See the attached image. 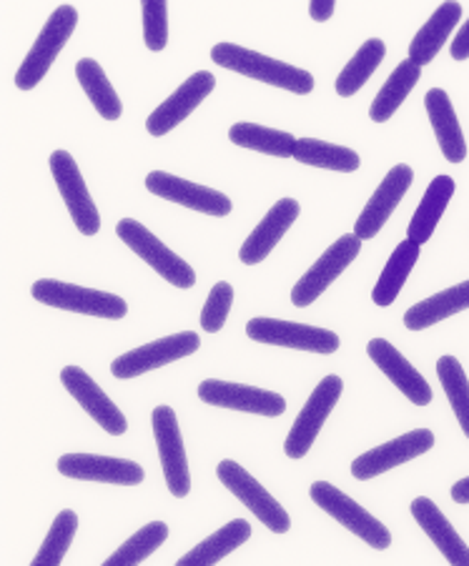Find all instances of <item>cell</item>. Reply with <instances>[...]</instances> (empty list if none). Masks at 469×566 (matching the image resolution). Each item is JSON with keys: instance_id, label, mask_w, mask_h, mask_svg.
Segmentation results:
<instances>
[{"instance_id": "603a6c76", "label": "cell", "mask_w": 469, "mask_h": 566, "mask_svg": "<svg viewBox=\"0 0 469 566\" xmlns=\"http://www.w3.org/2000/svg\"><path fill=\"white\" fill-rule=\"evenodd\" d=\"M425 108L429 113V124L435 128L439 148H442V156L449 164H462L467 158V140L462 128H459L452 101L442 88H431L425 96Z\"/></svg>"}, {"instance_id": "83f0119b", "label": "cell", "mask_w": 469, "mask_h": 566, "mask_svg": "<svg viewBox=\"0 0 469 566\" xmlns=\"http://www.w3.org/2000/svg\"><path fill=\"white\" fill-rule=\"evenodd\" d=\"M419 78H421L419 65L411 63L409 59L402 61L387 78V83H384L382 91L377 93V98L372 101L369 116L374 124H384V120H389L402 103L407 101V96L411 93V88L417 86Z\"/></svg>"}, {"instance_id": "4316f807", "label": "cell", "mask_w": 469, "mask_h": 566, "mask_svg": "<svg viewBox=\"0 0 469 566\" xmlns=\"http://www.w3.org/2000/svg\"><path fill=\"white\" fill-rule=\"evenodd\" d=\"M251 536V524L247 518H233L227 526H221L219 532H213L209 539H204L199 546H194L189 554H184L178 564L181 566H209L219 564L223 556H229L233 549H239L241 544H247Z\"/></svg>"}, {"instance_id": "ffe728a7", "label": "cell", "mask_w": 469, "mask_h": 566, "mask_svg": "<svg viewBox=\"0 0 469 566\" xmlns=\"http://www.w3.org/2000/svg\"><path fill=\"white\" fill-rule=\"evenodd\" d=\"M367 354L411 403H417V407H427L431 401V389L427 379L387 342V338H372L367 344Z\"/></svg>"}, {"instance_id": "6da1fadb", "label": "cell", "mask_w": 469, "mask_h": 566, "mask_svg": "<svg viewBox=\"0 0 469 566\" xmlns=\"http://www.w3.org/2000/svg\"><path fill=\"white\" fill-rule=\"evenodd\" d=\"M211 59L213 63H219L221 69L249 75V78L269 83V86L286 88L292 93H299V96H306V93L314 91V75L309 71L294 69V65L269 59V55L249 51L237 43H216L211 49Z\"/></svg>"}, {"instance_id": "2e32d148", "label": "cell", "mask_w": 469, "mask_h": 566, "mask_svg": "<svg viewBox=\"0 0 469 566\" xmlns=\"http://www.w3.org/2000/svg\"><path fill=\"white\" fill-rule=\"evenodd\" d=\"M146 188L154 196H161L166 201L186 206V209L209 213V216H229L231 213V201L229 196H223L221 191H213V188H206L199 184L184 181V178L164 174V171H154L146 176Z\"/></svg>"}, {"instance_id": "d4e9b609", "label": "cell", "mask_w": 469, "mask_h": 566, "mask_svg": "<svg viewBox=\"0 0 469 566\" xmlns=\"http://www.w3.org/2000/svg\"><path fill=\"white\" fill-rule=\"evenodd\" d=\"M455 196V181L449 176H437L435 181L429 184L425 198H421L419 209L415 211L409 221V229H407V239L411 243H421L429 241V235L435 233L439 219H442L445 211H447V203L452 201Z\"/></svg>"}, {"instance_id": "5b68a950", "label": "cell", "mask_w": 469, "mask_h": 566, "mask_svg": "<svg viewBox=\"0 0 469 566\" xmlns=\"http://www.w3.org/2000/svg\"><path fill=\"white\" fill-rule=\"evenodd\" d=\"M309 494H312L314 504L322 509V512L334 516L336 522L346 526V530L359 536V539H364L369 546H374V549H387L392 544V534L387 526H384L379 518H374L367 509L356 504L354 499L340 492L334 484H330V481H316Z\"/></svg>"}, {"instance_id": "277c9868", "label": "cell", "mask_w": 469, "mask_h": 566, "mask_svg": "<svg viewBox=\"0 0 469 566\" xmlns=\"http://www.w3.org/2000/svg\"><path fill=\"white\" fill-rule=\"evenodd\" d=\"M216 476L221 479V484L229 489V492L239 499V502L254 514L261 524L267 526L269 532L274 534H286L289 526H292V518H289L286 509L281 506L274 496H271L259 481L249 474L247 469L237 461L223 459L219 467H216Z\"/></svg>"}, {"instance_id": "ab89813d", "label": "cell", "mask_w": 469, "mask_h": 566, "mask_svg": "<svg viewBox=\"0 0 469 566\" xmlns=\"http://www.w3.org/2000/svg\"><path fill=\"white\" fill-rule=\"evenodd\" d=\"M309 13H312L314 21H330L334 15V3L332 0H316V3L309 6Z\"/></svg>"}, {"instance_id": "d590c367", "label": "cell", "mask_w": 469, "mask_h": 566, "mask_svg": "<svg viewBox=\"0 0 469 566\" xmlns=\"http://www.w3.org/2000/svg\"><path fill=\"white\" fill-rule=\"evenodd\" d=\"M76 530H79L76 512L65 509V512L55 516V522L49 530V536H45L41 552L33 556V564L35 566H41V564L59 566V564H63V556H65V552H69L73 536H76Z\"/></svg>"}, {"instance_id": "8d00e7d4", "label": "cell", "mask_w": 469, "mask_h": 566, "mask_svg": "<svg viewBox=\"0 0 469 566\" xmlns=\"http://www.w3.org/2000/svg\"><path fill=\"white\" fill-rule=\"evenodd\" d=\"M231 304H233L231 283L219 281L211 289V294H209V298H206L204 311H201V328L206 334L221 332L223 324H227V318H229Z\"/></svg>"}, {"instance_id": "9a60e30c", "label": "cell", "mask_w": 469, "mask_h": 566, "mask_svg": "<svg viewBox=\"0 0 469 566\" xmlns=\"http://www.w3.org/2000/svg\"><path fill=\"white\" fill-rule=\"evenodd\" d=\"M411 181H415V171L409 166L399 164L394 166L392 171L384 176V181L379 184L377 191L369 198V203L364 206V211L359 213V219L354 223V235L362 241H369L377 235L384 223H387L389 216L397 209L402 198L409 191Z\"/></svg>"}, {"instance_id": "74e56055", "label": "cell", "mask_w": 469, "mask_h": 566, "mask_svg": "<svg viewBox=\"0 0 469 566\" xmlns=\"http://www.w3.org/2000/svg\"><path fill=\"white\" fill-rule=\"evenodd\" d=\"M144 11V41L148 51H164L168 43V8L161 0H146L140 3Z\"/></svg>"}, {"instance_id": "cb8c5ba5", "label": "cell", "mask_w": 469, "mask_h": 566, "mask_svg": "<svg viewBox=\"0 0 469 566\" xmlns=\"http://www.w3.org/2000/svg\"><path fill=\"white\" fill-rule=\"evenodd\" d=\"M462 18V6L459 3H442L431 13L429 21L419 28L415 41L409 43V61L417 63L419 69L437 59V53L442 51L449 33L455 31V25Z\"/></svg>"}, {"instance_id": "9c48e42d", "label": "cell", "mask_w": 469, "mask_h": 566, "mask_svg": "<svg viewBox=\"0 0 469 566\" xmlns=\"http://www.w3.org/2000/svg\"><path fill=\"white\" fill-rule=\"evenodd\" d=\"M359 249L362 239H356L354 233H346L340 241L332 243V247L322 253V259H319L292 289V304L299 308L314 304V301L330 289V283L340 279L344 269L359 256Z\"/></svg>"}, {"instance_id": "484cf974", "label": "cell", "mask_w": 469, "mask_h": 566, "mask_svg": "<svg viewBox=\"0 0 469 566\" xmlns=\"http://www.w3.org/2000/svg\"><path fill=\"white\" fill-rule=\"evenodd\" d=\"M465 308H469V281L457 283V286L442 291V294L429 296L421 304L411 306L405 314V326L409 332H421V328L435 326Z\"/></svg>"}, {"instance_id": "7a4b0ae2", "label": "cell", "mask_w": 469, "mask_h": 566, "mask_svg": "<svg viewBox=\"0 0 469 566\" xmlns=\"http://www.w3.org/2000/svg\"><path fill=\"white\" fill-rule=\"evenodd\" d=\"M79 11L73 6H59L49 18V23L43 25L41 35L35 38L33 49L28 51L25 61L15 73V86L21 91H31L43 81V75L55 61V55L63 51V45L69 43V38L76 31Z\"/></svg>"}, {"instance_id": "836d02e7", "label": "cell", "mask_w": 469, "mask_h": 566, "mask_svg": "<svg viewBox=\"0 0 469 566\" xmlns=\"http://www.w3.org/2000/svg\"><path fill=\"white\" fill-rule=\"evenodd\" d=\"M437 376L439 381H442V389L449 403H452L459 427H462L465 437L469 439V381L462 364H459L455 356H442L437 361Z\"/></svg>"}, {"instance_id": "f35d334b", "label": "cell", "mask_w": 469, "mask_h": 566, "mask_svg": "<svg viewBox=\"0 0 469 566\" xmlns=\"http://www.w3.org/2000/svg\"><path fill=\"white\" fill-rule=\"evenodd\" d=\"M452 59L455 61L469 59V21L462 28H459V33L452 41Z\"/></svg>"}, {"instance_id": "4dcf8cb0", "label": "cell", "mask_w": 469, "mask_h": 566, "mask_svg": "<svg viewBox=\"0 0 469 566\" xmlns=\"http://www.w3.org/2000/svg\"><path fill=\"white\" fill-rule=\"evenodd\" d=\"M387 55V45L379 38H369L359 51L354 53V59L344 65V71L336 78V93L342 98H350L354 93L364 88V83L372 78V73L379 69V63Z\"/></svg>"}, {"instance_id": "8992f818", "label": "cell", "mask_w": 469, "mask_h": 566, "mask_svg": "<svg viewBox=\"0 0 469 566\" xmlns=\"http://www.w3.org/2000/svg\"><path fill=\"white\" fill-rule=\"evenodd\" d=\"M118 239L128 243V249L136 253V256L144 259L148 266H152L158 276H164L168 283H174L176 289H191L196 283L194 269L184 259H178L176 253L156 239V235L146 229L144 223L134 219H124L116 226Z\"/></svg>"}, {"instance_id": "8fae6325", "label": "cell", "mask_w": 469, "mask_h": 566, "mask_svg": "<svg viewBox=\"0 0 469 566\" xmlns=\"http://www.w3.org/2000/svg\"><path fill=\"white\" fill-rule=\"evenodd\" d=\"M51 174L55 178V186H59L65 206H69L73 223L79 226V231L83 235H96L101 229V216L88 193V186L79 171L76 160H73L69 150H55L51 156Z\"/></svg>"}, {"instance_id": "5bb4252c", "label": "cell", "mask_w": 469, "mask_h": 566, "mask_svg": "<svg viewBox=\"0 0 469 566\" xmlns=\"http://www.w3.org/2000/svg\"><path fill=\"white\" fill-rule=\"evenodd\" d=\"M435 447V433L429 429H415L405 433V437L394 439L389 443H382L377 449H369L367 454L354 459L352 474L359 481H369L374 476L384 474L399 464H407L409 459H417Z\"/></svg>"}, {"instance_id": "3957f363", "label": "cell", "mask_w": 469, "mask_h": 566, "mask_svg": "<svg viewBox=\"0 0 469 566\" xmlns=\"http://www.w3.org/2000/svg\"><path fill=\"white\" fill-rule=\"evenodd\" d=\"M31 294L35 301L45 306L76 311V314L98 316V318H124L126 316V301L106 291L76 286V283H63L55 279H41L33 283Z\"/></svg>"}, {"instance_id": "ba28073f", "label": "cell", "mask_w": 469, "mask_h": 566, "mask_svg": "<svg viewBox=\"0 0 469 566\" xmlns=\"http://www.w3.org/2000/svg\"><path fill=\"white\" fill-rule=\"evenodd\" d=\"M247 334L259 344L302 348V352L314 354H334L340 348V336L330 328L294 324V321L281 318H251L247 324Z\"/></svg>"}, {"instance_id": "ac0fdd59", "label": "cell", "mask_w": 469, "mask_h": 566, "mask_svg": "<svg viewBox=\"0 0 469 566\" xmlns=\"http://www.w3.org/2000/svg\"><path fill=\"white\" fill-rule=\"evenodd\" d=\"M216 88V78L209 71L194 73L189 81L181 83V88L171 93L161 106H158L146 120V128L152 136H164L168 130L184 124L189 113L199 108V103L209 98V93Z\"/></svg>"}, {"instance_id": "f1b7e54d", "label": "cell", "mask_w": 469, "mask_h": 566, "mask_svg": "<svg viewBox=\"0 0 469 566\" xmlns=\"http://www.w3.org/2000/svg\"><path fill=\"white\" fill-rule=\"evenodd\" d=\"M419 259V247L417 243H411L409 239L402 241L397 249L387 261V266H384L382 276L377 281V286L372 291V301L377 306H392L394 298L399 296L402 286H405L407 276L415 269V263Z\"/></svg>"}, {"instance_id": "e575fe53", "label": "cell", "mask_w": 469, "mask_h": 566, "mask_svg": "<svg viewBox=\"0 0 469 566\" xmlns=\"http://www.w3.org/2000/svg\"><path fill=\"white\" fill-rule=\"evenodd\" d=\"M168 539V524L154 522L146 524L144 530H138L126 544H121L118 549L108 556V566H128V564H140L148 559L158 546Z\"/></svg>"}, {"instance_id": "d6a6232c", "label": "cell", "mask_w": 469, "mask_h": 566, "mask_svg": "<svg viewBox=\"0 0 469 566\" xmlns=\"http://www.w3.org/2000/svg\"><path fill=\"white\" fill-rule=\"evenodd\" d=\"M229 138L241 148H251L259 150V154L277 158L294 156L296 146V138L292 134H286V130H274L257 124H233L229 130Z\"/></svg>"}, {"instance_id": "d6986e66", "label": "cell", "mask_w": 469, "mask_h": 566, "mask_svg": "<svg viewBox=\"0 0 469 566\" xmlns=\"http://www.w3.org/2000/svg\"><path fill=\"white\" fill-rule=\"evenodd\" d=\"M61 381L69 394L76 399L83 409L88 411V417L98 423L101 429H106L114 437L126 433V417L118 411L114 401L101 391V386L91 379V376L81 369V366H65L61 371Z\"/></svg>"}, {"instance_id": "44dd1931", "label": "cell", "mask_w": 469, "mask_h": 566, "mask_svg": "<svg viewBox=\"0 0 469 566\" xmlns=\"http://www.w3.org/2000/svg\"><path fill=\"white\" fill-rule=\"evenodd\" d=\"M296 219H299V203L294 198H281L279 203H274V209L261 219L257 229L249 233V239L243 241L239 259L247 263V266H254V263L264 261L271 253V249L284 239L289 226H292Z\"/></svg>"}, {"instance_id": "1f68e13d", "label": "cell", "mask_w": 469, "mask_h": 566, "mask_svg": "<svg viewBox=\"0 0 469 566\" xmlns=\"http://www.w3.org/2000/svg\"><path fill=\"white\" fill-rule=\"evenodd\" d=\"M294 158L299 164L316 166V168H330V171H342L352 174L362 166L359 154L352 148L324 144V140L316 138H299L294 146Z\"/></svg>"}, {"instance_id": "30bf717a", "label": "cell", "mask_w": 469, "mask_h": 566, "mask_svg": "<svg viewBox=\"0 0 469 566\" xmlns=\"http://www.w3.org/2000/svg\"><path fill=\"white\" fill-rule=\"evenodd\" d=\"M199 346H201V338L194 332L158 338V342L138 346L134 352L118 356L116 361L111 364V374H114L116 379H136V376L158 369V366H166L171 361H178V358L196 354L199 352Z\"/></svg>"}, {"instance_id": "7c38bea8", "label": "cell", "mask_w": 469, "mask_h": 566, "mask_svg": "<svg viewBox=\"0 0 469 566\" xmlns=\"http://www.w3.org/2000/svg\"><path fill=\"white\" fill-rule=\"evenodd\" d=\"M152 421H154V437L158 443V457H161L168 492H171L176 499L189 496L191 476H189V464H186V449H184L181 431H178L174 409L156 407Z\"/></svg>"}, {"instance_id": "e0dca14e", "label": "cell", "mask_w": 469, "mask_h": 566, "mask_svg": "<svg viewBox=\"0 0 469 566\" xmlns=\"http://www.w3.org/2000/svg\"><path fill=\"white\" fill-rule=\"evenodd\" d=\"M59 471L69 479L101 481V484L136 486L144 484L146 471L128 459L98 457V454H65L59 459Z\"/></svg>"}, {"instance_id": "52a82bcc", "label": "cell", "mask_w": 469, "mask_h": 566, "mask_svg": "<svg viewBox=\"0 0 469 566\" xmlns=\"http://www.w3.org/2000/svg\"><path fill=\"white\" fill-rule=\"evenodd\" d=\"M342 389L344 384L340 376H326V379H322V384L316 386L312 396H309V401L304 403V409L299 411L292 431H289L286 443H284L286 457L302 459L309 454V449H312L319 431H322L326 417H330L332 409L336 407V401H340Z\"/></svg>"}, {"instance_id": "4fadbf2b", "label": "cell", "mask_w": 469, "mask_h": 566, "mask_svg": "<svg viewBox=\"0 0 469 566\" xmlns=\"http://www.w3.org/2000/svg\"><path fill=\"white\" fill-rule=\"evenodd\" d=\"M199 399L211 407L237 409L247 413H259V417H281L286 411V401L281 394L257 389V386H241L231 381L206 379L199 386Z\"/></svg>"}, {"instance_id": "7402d4cb", "label": "cell", "mask_w": 469, "mask_h": 566, "mask_svg": "<svg viewBox=\"0 0 469 566\" xmlns=\"http://www.w3.org/2000/svg\"><path fill=\"white\" fill-rule=\"evenodd\" d=\"M411 516L417 518L431 544H437V549L445 554L449 564L457 566H469V546L462 542V536L455 532V526L447 522L445 514L439 512L437 504L427 496H419L411 502Z\"/></svg>"}, {"instance_id": "60d3db41", "label": "cell", "mask_w": 469, "mask_h": 566, "mask_svg": "<svg viewBox=\"0 0 469 566\" xmlns=\"http://www.w3.org/2000/svg\"><path fill=\"white\" fill-rule=\"evenodd\" d=\"M452 499L457 504H469V476L452 486Z\"/></svg>"}, {"instance_id": "f546056e", "label": "cell", "mask_w": 469, "mask_h": 566, "mask_svg": "<svg viewBox=\"0 0 469 566\" xmlns=\"http://www.w3.org/2000/svg\"><path fill=\"white\" fill-rule=\"evenodd\" d=\"M76 75L81 88L86 91V96L91 98L93 108L101 113V118L118 120L121 113H124V103H121L118 93L111 86V81L106 78L101 65L93 59H83L76 63Z\"/></svg>"}]
</instances>
